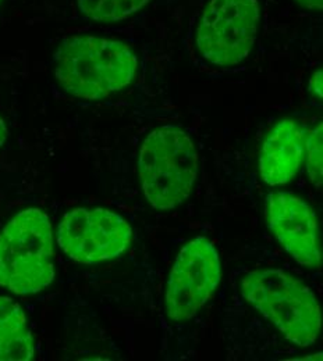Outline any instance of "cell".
Returning a JSON list of instances; mask_svg holds the SVG:
<instances>
[{"mask_svg":"<svg viewBox=\"0 0 323 361\" xmlns=\"http://www.w3.org/2000/svg\"><path fill=\"white\" fill-rule=\"evenodd\" d=\"M54 77L74 97L98 100L127 88L137 56L123 42L93 35L66 38L53 57Z\"/></svg>","mask_w":323,"mask_h":361,"instance_id":"obj_1","label":"cell"},{"mask_svg":"<svg viewBox=\"0 0 323 361\" xmlns=\"http://www.w3.org/2000/svg\"><path fill=\"white\" fill-rule=\"evenodd\" d=\"M244 299L294 345L312 346L321 332V307L314 292L284 271H252L241 282Z\"/></svg>","mask_w":323,"mask_h":361,"instance_id":"obj_2","label":"cell"},{"mask_svg":"<svg viewBox=\"0 0 323 361\" xmlns=\"http://www.w3.org/2000/svg\"><path fill=\"white\" fill-rule=\"evenodd\" d=\"M139 173L143 195L156 210H172L191 195L198 177V153L184 130L160 127L142 142Z\"/></svg>","mask_w":323,"mask_h":361,"instance_id":"obj_3","label":"cell"},{"mask_svg":"<svg viewBox=\"0 0 323 361\" xmlns=\"http://www.w3.org/2000/svg\"><path fill=\"white\" fill-rule=\"evenodd\" d=\"M53 279L50 220L40 209H27L0 232V286L17 295H34Z\"/></svg>","mask_w":323,"mask_h":361,"instance_id":"obj_4","label":"cell"},{"mask_svg":"<svg viewBox=\"0 0 323 361\" xmlns=\"http://www.w3.org/2000/svg\"><path fill=\"white\" fill-rule=\"evenodd\" d=\"M259 23L258 0H209L196 24L195 46L213 66H235L255 45Z\"/></svg>","mask_w":323,"mask_h":361,"instance_id":"obj_5","label":"cell"},{"mask_svg":"<svg viewBox=\"0 0 323 361\" xmlns=\"http://www.w3.org/2000/svg\"><path fill=\"white\" fill-rule=\"evenodd\" d=\"M133 229L119 214L105 209H74L57 228V243L74 262L96 264L123 255Z\"/></svg>","mask_w":323,"mask_h":361,"instance_id":"obj_6","label":"cell"},{"mask_svg":"<svg viewBox=\"0 0 323 361\" xmlns=\"http://www.w3.org/2000/svg\"><path fill=\"white\" fill-rule=\"evenodd\" d=\"M222 278L219 252L205 236L195 238L180 250L166 289V314L187 321L211 299Z\"/></svg>","mask_w":323,"mask_h":361,"instance_id":"obj_7","label":"cell"},{"mask_svg":"<svg viewBox=\"0 0 323 361\" xmlns=\"http://www.w3.org/2000/svg\"><path fill=\"white\" fill-rule=\"evenodd\" d=\"M265 217L280 245L301 266L318 269L322 263L319 226L312 207L290 192H271Z\"/></svg>","mask_w":323,"mask_h":361,"instance_id":"obj_8","label":"cell"},{"mask_svg":"<svg viewBox=\"0 0 323 361\" xmlns=\"http://www.w3.org/2000/svg\"><path fill=\"white\" fill-rule=\"evenodd\" d=\"M308 130L298 121L284 118L266 136L259 153L261 178L271 186L288 183L305 159Z\"/></svg>","mask_w":323,"mask_h":361,"instance_id":"obj_9","label":"cell"},{"mask_svg":"<svg viewBox=\"0 0 323 361\" xmlns=\"http://www.w3.org/2000/svg\"><path fill=\"white\" fill-rule=\"evenodd\" d=\"M34 338L20 305L0 296V361L33 360Z\"/></svg>","mask_w":323,"mask_h":361,"instance_id":"obj_10","label":"cell"},{"mask_svg":"<svg viewBox=\"0 0 323 361\" xmlns=\"http://www.w3.org/2000/svg\"><path fill=\"white\" fill-rule=\"evenodd\" d=\"M151 0H77L78 13L93 21L113 23L129 18Z\"/></svg>","mask_w":323,"mask_h":361,"instance_id":"obj_11","label":"cell"},{"mask_svg":"<svg viewBox=\"0 0 323 361\" xmlns=\"http://www.w3.org/2000/svg\"><path fill=\"white\" fill-rule=\"evenodd\" d=\"M322 123L317 124L307 136L305 145V164L307 171L314 185H322Z\"/></svg>","mask_w":323,"mask_h":361,"instance_id":"obj_12","label":"cell"},{"mask_svg":"<svg viewBox=\"0 0 323 361\" xmlns=\"http://www.w3.org/2000/svg\"><path fill=\"white\" fill-rule=\"evenodd\" d=\"M310 90L319 99H322V70L317 71L310 81Z\"/></svg>","mask_w":323,"mask_h":361,"instance_id":"obj_13","label":"cell"},{"mask_svg":"<svg viewBox=\"0 0 323 361\" xmlns=\"http://www.w3.org/2000/svg\"><path fill=\"white\" fill-rule=\"evenodd\" d=\"M293 1H295L301 7H304V8L310 10V11H314V13L322 11V0H293Z\"/></svg>","mask_w":323,"mask_h":361,"instance_id":"obj_14","label":"cell"},{"mask_svg":"<svg viewBox=\"0 0 323 361\" xmlns=\"http://www.w3.org/2000/svg\"><path fill=\"white\" fill-rule=\"evenodd\" d=\"M7 137H8V130H7L6 124H4V120L0 117V147H3V145L7 140Z\"/></svg>","mask_w":323,"mask_h":361,"instance_id":"obj_15","label":"cell"},{"mask_svg":"<svg viewBox=\"0 0 323 361\" xmlns=\"http://www.w3.org/2000/svg\"><path fill=\"white\" fill-rule=\"evenodd\" d=\"M0 3H1V0H0Z\"/></svg>","mask_w":323,"mask_h":361,"instance_id":"obj_16","label":"cell"}]
</instances>
